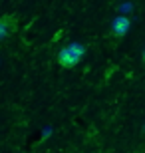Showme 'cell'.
I'll list each match as a JSON object with an SVG mask.
<instances>
[{
  "label": "cell",
  "mask_w": 145,
  "mask_h": 153,
  "mask_svg": "<svg viewBox=\"0 0 145 153\" xmlns=\"http://www.w3.org/2000/svg\"><path fill=\"white\" fill-rule=\"evenodd\" d=\"M86 54V46L84 44H70L66 48H62L58 54V64L62 68H74L82 62V58Z\"/></svg>",
  "instance_id": "6da1fadb"
},
{
  "label": "cell",
  "mask_w": 145,
  "mask_h": 153,
  "mask_svg": "<svg viewBox=\"0 0 145 153\" xmlns=\"http://www.w3.org/2000/svg\"><path fill=\"white\" fill-rule=\"evenodd\" d=\"M18 28V18L14 14H4L0 16V40L8 38L12 32H16Z\"/></svg>",
  "instance_id": "7a4b0ae2"
},
{
  "label": "cell",
  "mask_w": 145,
  "mask_h": 153,
  "mask_svg": "<svg viewBox=\"0 0 145 153\" xmlns=\"http://www.w3.org/2000/svg\"><path fill=\"white\" fill-rule=\"evenodd\" d=\"M129 26H131V22H129L127 16H115L112 20V34L121 38V36H125L129 32Z\"/></svg>",
  "instance_id": "3957f363"
},
{
  "label": "cell",
  "mask_w": 145,
  "mask_h": 153,
  "mask_svg": "<svg viewBox=\"0 0 145 153\" xmlns=\"http://www.w3.org/2000/svg\"><path fill=\"white\" fill-rule=\"evenodd\" d=\"M143 62H145V52H143Z\"/></svg>",
  "instance_id": "277c9868"
}]
</instances>
